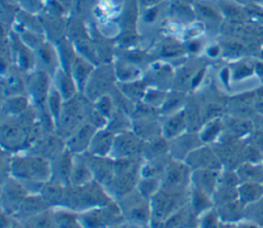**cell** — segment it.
Masks as SVG:
<instances>
[{
    "mask_svg": "<svg viewBox=\"0 0 263 228\" xmlns=\"http://www.w3.org/2000/svg\"><path fill=\"white\" fill-rule=\"evenodd\" d=\"M112 202L105 188L96 181L82 186H67L62 204L71 208H83L92 205H107Z\"/></svg>",
    "mask_w": 263,
    "mask_h": 228,
    "instance_id": "1",
    "label": "cell"
},
{
    "mask_svg": "<svg viewBox=\"0 0 263 228\" xmlns=\"http://www.w3.org/2000/svg\"><path fill=\"white\" fill-rule=\"evenodd\" d=\"M9 170L12 177L21 182L50 181V162L34 154L11 158Z\"/></svg>",
    "mask_w": 263,
    "mask_h": 228,
    "instance_id": "2",
    "label": "cell"
},
{
    "mask_svg": "<svg viewBox=\"0 0 263 228\" xmlns=\"http://www.w3.org/2000/svg\"><path fill=\"white\" fill-rule=\"evenodd\" d=\"M192 170L184 162L171 159L161 178L160 189L171 193H185L191 187Z\"/></svg>",
    "mask_w": 263,
    "mask_h": 228,
    "instance_id": "3",
    "label": "cell"
},
{
    "mask_svg": "<svg viewBox=\"0 0 263 228\" xmlns=\"http://www.w3.org/2000/svg\"><path fill=\"white\" fill-rule=\"evenodd\" d=\"M86 110L80 99L75 97L74 99L64 102L59 120L55 124L58 136L63 140H67L82 123Z\"/></svg>",
    "mask_w": 263,
    "mask_h": 228,
    "instance_id": "4",
    "label": "cell"
},
{
    "mask_svg": "<svg viewBox=\"0 0 263 228\" xmlns=\"http://www.w3.org/2000/svg\"><path fill=\"white\" fill-rule=\"evenodd\" d=\"M189 191L185 193H171L159 190L150 199L151 215L159 220H166L178 210L188 203Z\"/></svg>",
    "mask_w": 263,
    "mask_h": 228,
    "instance_id": "5",
    "label": "cell"
},
{
    "mask_svg": "<svg viewBox=\"0 0 263 228\" xmlns=\"http://www.w3.org/2000/svg\"><path fill=\"white\" fill-rule=\"evenodd\" d=\"M114 68L107 65L95 69L84 89V96L95 102L103 96L109 94L116 85Z\"/></svg>",
    "mask_w": 263,
    "mask_h": 228,
    "instance_id": "6",
    "label": "cell"
},
{
    "mask_svg": "<svg viewBox=\"0 0 263 228\" xmlns=\"http://www.w3.org/2000/svg\"><path fill=\"white\" fill-rule=\"evenodd\" d=\"M144 142L130 129L115 135L110 154L113 159L139 158L142 155Z\"/></svg>",
    "mask_w": 263,
    "mask_h": 228,
    "instance_id": "7",
    "label": "cell"
},
{
    "mask_svg": "<svg viewBox=\"0 0 263 228\" xmlns=\"http://www.w3.org/2000/svg\"><path fill=\"white\" fill-rule=\"evenodd\" d=\"M116 203L122 215H126L128 218L137 221H144L151 214L150 200L143 197L137 189L116 200Z\"/></svg>",
    "mask_w": 263,
    "mask_h": 228,
    "instance_id": "8",
    "label": "cell"
},
{
    "mask_svg": "<svg viewBox=\"0 0 263 228\" xmlns=\"http://www.w3.org/2000/svg\"><path fill=\"white\" fill-rule=\"evenodd\" d=\"M84 157L93 180L105 186L114 177V159L109 156H98L85 152L82 154Z\"/></svg>",
    "mask_w": 263,
    "mask_h": 228,
    "instance_id": "9",
    "label": "cell"
},
{
    "mask_svg": "<svg viewBox=\"0 0 263 228\" xmlns=\"http://www.w3.org/2000/svg\"><path fill=\"white\" fill-rule=\"evenodd\" d=\"M28 92L35 104L40 110L47 109L46 103L50 91L48 75L44 71L35 72L27 80Z\"/></svg>",
    "mask_w": 263,
    "mask_h": 228,
    "instance_id": "10",
    "label": "cell"
},
{
    "mask_svg": "<svg viewBox=\"0 0 263 228\" xmlns=\"http://www.w3.org/2000/svg\"><path fill=\"white\" fill-rule=\"evenodd\" d=\"M74 154H72L67 148L51 159L50 162V181L59 185L67 187L70 185V178L73 168Z\"/></svg>",
    "mask_w": 263,
    "mask_h": 228,
    "instance_id": "11",
    "label": "cell"
},
{
    "mask_svg": "<svg viewBox=\"0 0 263 228\" xmlns=\"http://www.w3.org/2000/svg\"><path fill=\"white\" fill-rule=\"evenodd\" d=\"M98 130L89 122L82 123L66 141V148L74 155L83 154L87 152L91 139Z\"/></svg>",
    "mask_w": 263,
    "mask_h": 228,
    "instance_id": "12",
    "label": "cell"
},
{
    "mask_svg": "<svg viewBox=\"0 0 263 228\" xmlns=\"http://www.w3.org/2000/svg\"><path fill=\"white\" fill-rule=\"evenodd\" d=\"M30 140L28 127L14 124L12 122L2 124L1 141L3 148H5L7 151L22 148L27 142H30Z\"/></svg>",
    "mask_w": 263,
    "mask_h": 228,
    "instance_id": "13",
    "label": "cell"
},
{
    "mask_svg": "<svg viewBox=\"0 0 263 228\" xmlns=\"http://www.w3.org/2000/svg\"><path fill=\"white\" fill-rule=\"evenodd\" d=\"M199 136L194 132L187 131L181 136L168 141V152L173 159L184 161L190 152L198 148Z\"/></svg>",
    "mask_w": 263,
    "mask_h": 228,
    "instance_id": "14",
    "label": "cell"
},
{
    "mask_svg": "<svg viewBox=\"0 0 263 228\" xmlns=\"http://www.w3.org/2000/svg\"><path fill=\"white\" fill-rule=\"evenodd\" d=\"M28 196V191L16 179H7L2 184V204L7 208L18 210Z\"/></svg>",
    "mask_w": 263,
    "mask_h": 228,
    "instance_id": "15",
    "label": "cell"
},
{
    "mask_svg": "<svg viewBox=\"0 0 263 228\" xmlns=\"http://www.w3.org/2000/svg\"><path fill=\"white\" fill-rule=\"evenodd\" d=\"M184 162L191 170L198 169H214L219 166V162L215 154L208 148L198 147L188 154Z\"/></svg>",
    "mask_w": 263,
    "mask_h": 228,
    "instance_id": "16",
    "label": "cell"
},
{
    "mask_svg": "<svg viewBox=\"0 0 263 228\" xmlns=\"http://www.w3.org/2000/svg\"><path fill=\"white\" fill-rule=\"evenodd\" d=\"M66 149L65 141L60 136L49 135L46 138L38 139L33 146L34 155L40 156L46 160H51Z\"/></svg>",
    "mask_w": 263,
    "mask_h": 228,
    "instance_id": "17",
    "label": "cell"
},
{
    "mask_svg": "<svg viewBox=\"0 0 263 228\" xmlns=\"http://www.w3.org/2000/svg\"><path fill=\"white\" fill-rule=\"evenodd\" d=\"M132 130L144 143L163 138L160 122L154 118H135L132 121Z\"/></svg>",
    "mask_w": 263,
    "mask_h": 228,
    "instance_id": "18",
    "label": "cell"
},
{
    "mask_svg": "<svg viewBox=\"0 0 263 228\" xmlns=\"http://www.w3.org/2000/svg\"><path fill=\"white\" fill-rule=\"evenodd\" d=\"M163 119L160 122L161 125V131H162V137L171 141L182 134L185 132L187 129V124L185 120V113L184 109H182L179 112H176L174 114L165 115L162 116Z\"/></svg>",
    "mask_w": 263,
    "mask_h": 228,
    "instance_id": "19",
    "label": "cell"
},
{
    "mask_svg": "<svg viewBox=\"0 0 263 228\" xmlns=\"http://www.w3.org/2000/svg\"><path fill=\"white\" fill-rule=\"evenodd\" d=\"M115 135L107 128L98 129L90 142L87 152L98 156H109L113 144Z\"/></svg>",
    "mask_w": 263,
    "mask_h": 228,
    "instance_id": "20",
    "label": "cell"
},
{
    "mask_svg": "<svg viewBox=\"0 0 263 228\" xmlns=\"http://www.w3.org/2000/svg\"><path fill=\"white\" fill-rule=\"evenodd\" d=\"M217 182H218L217 170H214V169L192 170L191 186L202 191L210 197L215 193Z\"/></svg>",
    "mask_w": 263,
    "mask_h": 228,
    "instance_id": "21",
    "label": "cell"
},
{
    "mask_svg": "<svg viewBox=\"0 0 263 228\" xmlns=\"http://www.w3.org/2000/svg\"><path fill=\"white\" fill-rule=\"evenodd\" d=\"M95 70V66L89 63L88 61H86L85 59L77 55L73 65H72V68H71V71H70V74L77 86V89L79 91H84L85 89V86L92 74Z\"/></svg>",
    "mask_w": 263,
    "mask_h": 228,
    "instance_id": "22",
    "label": "cell"
},
{
    "mask_svg": "<svg viewBox=\"0 0 263 228\" xmlns=\"http://www.w3.org/2000/svg\"><path fill=\"white\" fill-rule=\"evenodd\" d=\"M92 181H95L92 174L82 154L74 155L73 168H72L71 178H70V185L82 186Z\"/></svg>",
    "mask_w": 263,
    "mask_h": 228,
    "instance_id": "23",
    "label": "cell"
},
{
    "mask_svg": "<svg viewBox=\"0 0 263 228\" xmlns=\"http://www.w3.org/2000/svg\"><path fill=\"white\" fill-rule=\"evenodd\" d=\"M55 88L62 96L64 102L74 99L78 90L71 74L63 69L57 70L55 72Z\"/></svg>",
    "mask_w": 263,
    "mask_h": 228,
    "instance_id": "24",
    "label": "cell"
},
{
    "mask_svg": "<svg viewBox=\"0 0 263 228\" xmlns=\"http://www.w3.org/2000/svg\"><path fill=\"white\" fill-rule=\"evenodd\" d=\"M116 87L132 102L140 103L143 101V98L147 90V83L143 80H136L132 82L116 83Z\"/></svg>",
    "mask_w": 263,
    "mask_h": 228,
    "instance_id": "25",
    "label": "cell"
},
{
    "mask_svg": "<svg viewBox=\"0 0 263 228\" xmlns=\"http://www.w3.org/2000/svg\"><path fill=\"white\" fill-rule=\"evenodd\" d=\"M65 189L66 187L59 185L54 182L48 181L43 185L39 195L43 198V200L48 205L62 204L64 194H65Z\"/></svg>",
    "mask_w": 263,
    "mask_h": 228,
    "instance_id": "26",
    "label": "cell"
},
{
    "mask_svg": "<svg viewBox=\"0 0 263 228\" xmlns=\"http://www.w3.org/2000/svg\"><path fill=\"white\" fill-rule=\"evenodd\" d=\"M186 101L187 100L182 91L174 90V91L167 92L166 99L159 110L160 115L165 116V115L174 114L176 112L181 111L182 109H184L182 106H185Z\"/></svg>",
    "mask_w": 263,
    "mask_h": 228,
    "instance_id": "27",
    "label": "cell"
},
{
    "mask_svg": "<svg viewBox=\"0 0 263 228\" xmlns=\"http://www.w3.org/2000/svg\"><path fill=\"white\" fill-rule=\"evenodd\" d=\"M114 73L117 82H132L140 80L141 70L130 63H117L114 67Z\"/></svg>",
    "mask_w": 263,
    "mask_h": 228,
    "instance_id": "28",
    "label": "cell"
},
{
    "mask_svg": "<svg viewBox=\"0 0 263 228\" xmlns=\"http://www.w3.org/2000/svg\"><path fill=\"white\" fill-rule=\"evenodd\" d=\"M184 113H185V120L187 124V131L194 132L196 129L199 128L200 124V110L198 108V105L196 104L193 99H188L186 101L185 107H184Z\"/></svg>",
    "mask_w": 263,
    "mask_h": 228,
    "instance_id": "29",
    "label": "cell"
},
{
    "mask_svg": "<svg viewBox=\"0 0 263 228\" xmlns=\"http://www.w3.org/2000/svg\"><path fill=\"white\" fill-rule=\"evenodd\" d=\"M211 197L203 193L202 191L190 187L189 189V198H188V205L193 212L194 215L202 213L204 210L208 208L209 204H211Z\"/></svg>",
    "mask_w": 263,
    "mask_h": 228,
    "instance_id": "30",
    "label": "cell"
},
{
    "mask_svg": "<svg viewBox=\"0 0 263 228\" xmlns=\"http://www.w3.org/2000/svg\"><path fill=\"white\" fill-rule=\"evenodd\" d=\"M160 186L161 183L158 178H140L136 189L143 197L150 200L160 190Z\"/></svg>",
    "mask_w": 263,
    "mask_h": 228,
    "instance_id": "31",
    "label": "cell"
},
{
    "mask_svg": "<svg viewBox=\"0 0 263 228\" xmlns=\"http://www.w3.org/2000/svg\"><path fill=\"white\" fill-rule=\"evenodd\" d=\"M64 105V100L60 92L57 90L55 87H50V91L47 98V103H46V108L48 113L50 114L54 124H57L62 108Z\"/></svg>",
    "mask_w": 263,
    "mask_h": 228,
    "instance_id": "32",
    "label": "cell"
},
{
    "mask_svg": "<svg viewBox=\"0 0 263 228\" xmlns=\"http://www.w3.org/2000/svg\"><path fill=\"white\" fill-rule=\"evenodd\" d=\"M3 109L8 116H21L28 109V101L21 96L9 97L3 105Z\"/></svg>",
    "mask_w": 263,
    "mask_h": 228,
    "instance_id": "33",
    "label": "cell"
},
{
    "mask_svg": "<svg viewBox=\"0 0 263 228\" xmlns=\"http://www.w3.org/2000/svg\"><path fill=\"white\" fill-rule=\"evenodd\" d=\"M13 51H14V55H15L14 58L18 64V67L22 69H29L34 59L32 58V54L29 48L22 42V40L20 39L13 40Z\"/></svg>",
    "mask_w": 263,
    "mask_h": 228,
    "instance_id": "34",
    "label": "cell"
},
{
    "mask_svg": "<svg viewBox=\"0 0 263 228\" xmlns=\"http://www.w3.org/2000/svg\"><path fill=\"white\" fill-rule=\"evenodd\" d=\"M167 96V91L163 90V89H159V88H147L146 93L143 98V103L156 108L158 110H160L161 106L163 105L165 99Z\"/></svg>",
    "mask_w": 263,
    "mask_h": 228,
    "instance_id": "35",
    "label": "cell"
},
{
    "mask_svg": "<svg viewBox=\"0 0 263 228\" xmlns=\"http://www.w3.org/2000/svg\"><path fill=\"white\" fill-rule=\"evenodd\" d=\"M38 55L40 60L46 65L50 67H54L55 61L58 60V54L54 53L52 47L46 43H41L38 48Z\"/></svg>",
    "mask_w": 263,
    "mask_h": 228,
    "instance_id": "36",
    "label": "cell"
},
{
    "mask_svg": "<svg viewBox=\"0 0 263 228\" xmlns=\"http://www.w3.org/2000/svg\"><path fill=\"white\" fill-rule=\"evenodd\" d=\"M183 52H184L183 46L174 42V43H167L163 45L161 48L160 54L164 58H173V56L181 55Z\"/></svg>",
    "mask_w": 263,
    "mask_h": 228,
    "instance_id": "37",
    "label": "cell"
},
{
    "mask_svg": "<svg viewBox=\"0 0 263 228\" xmlns=\"http://www.w3.org/2000/svg\"><path fill=\"white\" fill-rule=\"evenodd\" d=\"M219 129V125L217 123H211L210 125H208V127L205 129H203V131H201L198 136L200 141L202 142H208L210 140L213 139V137H215V135L217 134Z\"/></svg>",
    "mask_w": 263,
    "mask_h": 228,
    "instance_id": "38",
    "label": "cell"
},
{
    "mask_svg": "<svg viewBox=\"0 0 263 228\" xmlns=\"http://www.w3.org/2000/svg\"><path fill=\"white\" fill-rule=\"evenodd\" d=\"M124 58H125L127 63H130V64L135 65V64L143 62L146 59V55L143 52H140V51H130Z\"/></svg>",
    "mask_w": 263,
    "mask_h": 228,
    "instance_id": "39",
    "label": "cell"
},
{
    "mask_svg": "<svg viewBox=\"0 0 263 228\" xmlns=\"http://www.w3.org/2000/svg\"><path fill=\"white\" fill-rule=\"evenodd\" d=\"M215 224H216V218L215 215L213 213L208 214L202 222L203 228H215Z\"/></svg>",
    "mask_w": 263,
    "mask_h": 228,
    "instance_id": "40",
    "label": "cell"
},
{
    "mask_svg": "<svg viewBox=\"0 0 263 228\" xmlns=\"http://www.w3.org/2000/svg\"><path fill=\"white\" fill-rule=\"evenodd\" d=\"M198 9H199V12L205 16V17H211V18H216L217 15L215 13V11L209 7V6H204V5H198Z\"/></svg>",
    "mask_w": 263,
    "mask_h": 228,
    "instance_id": "41",
    "label": "cell"
},
{
    "mask_svg": "<svg viewBox=\"0 0 263 228\" xmlns=\"http://www.w3.org/2000/svg\"><path fill=\"white\" fill-rule=\"evenodd\" d=\"M156 15H157V9L154 8V7H151L145 13V21L146 22H153L156 18Z\"/></svg>",
    "mask_w": 263,
    "mask_h": 228,
    "instance_id": "42",
    "label": "cell"
},
{
    "mask_svg": "<svg viewBox=\"0 0 263 228\" xmlns=\"http://www.w3.org/2000/svg\"><path fill=\"white\" fill-rule=\"evenodd\" d=\"M140 1L146 7H150L151 8V7H154V5H156L161 0H140Z\"/></svg>",
    "mask_w": 263,
    "mask_h": 228,
    "instance_id": "43",
    "label": "cell"
},
{
    "mask_svg": "<svg viewBox=\"0 0 263 228\" xmlns=\"http://www.w3.org/2000/svg\"><path fill=\"white\" fill-rule=\"evenodd\" d=\"M199 47V42L198 41H191L189 44H188V49L190 51H196Z\"/></svg>",
    "mask_w": 263,
    "mask_h": 228,
    "instance_id": "44",
    "label": "cell"
}]
</instances>
